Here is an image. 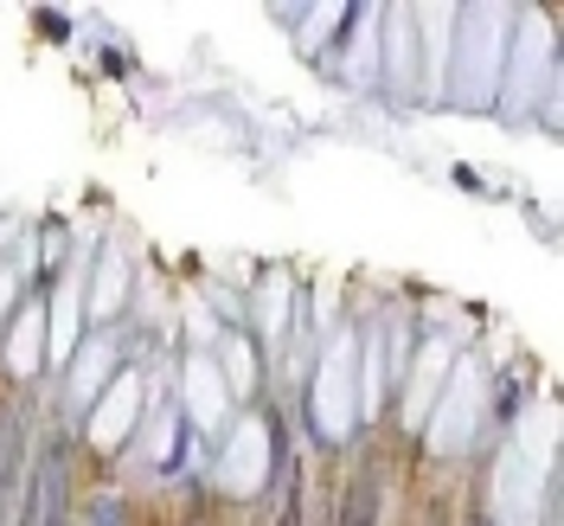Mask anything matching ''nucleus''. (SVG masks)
<instances>
[{
  "instance_id": "obj_15",
  "label": "nucleus",
  "mask_w": 564,
  "mask_h": 526,
  "mask_svg": "<svg viewBox=\"0 0 564 526\" xmlns=\"http://www.w3.org/2000/svg\"><path fill=\"white\" fill-rule=\"evenodd\" d=\"M0 373L13 379V386H33L39 373H45V302L26 296L13 315H7V347H0Z\"/></svg>"
},
{
  "instance_id": "obj_21",
  "label": "nucleus",
  "mask_w": 564,
  "mask_h": 526,
  "mask_svg": "<svg viewBox=\"0 0 564 526\" xmlns=\"http://www.w3.org/2000/svg\"><path fill=\"white\" fill-rule=\"evenodd\" d=\"M13 232H20V225H13V218H0V257H7V245H13Z\"/></svg>"
},
{
  "instance_id": "obj_7",
  "label": "nucleus",
  "mask_w": 564,
  "mask_h": 526,
  "mask_svg": "<svg viewBox=\"0 0 564 526\" xmlns=\"http://www.w3.org/2000/svg\"><path fill=\"white\" fill-rule=\"evenodd\" d=\"M141 411H148V373L141 366H122L104 386V398L84 411V450L90 457H122L129 437H135Z\"/></svg>"
},
{
  "instance_id": "obj_14",
  "label": "nucleus",
  "mask_w": 564,
  "mask_h": 526,
  "mask_svg": "<svg viewBox=\"0 0 564 526\" xmlns=\"http://www.w3.org/2000/svg\"><path fill=\"white\" fill-rule=\"evenodd\" d=\"M174 450H180V405L161 386H148V411H141V423H135V437H129L122 457L141 462V469H154V475H167V469H174Z\"/></svg>"
},
{
  "instance_id": "obj_3",
  "label": "nucleus",
  "mask_w": 564,
  "mask_h": 526,
  "mask_svg": "<svg viewBox=\"0 0 564 526\" xmlns=\"http://www.w3.org/2000/svg\"><path fill=\"white\" fill-rule=\"evenodd\" d=\"M532 104H545V116L558 109V26H552V13H539V7L513 13L494 109H507V116H532Z\"/></svg>"
},
{
  "instance_id": "obj_16",
  "label": "nucleus",
  "mask_w": 564,
  "mask_h": 526,
  "mask_svg": "<svg viewBox=\"0 0 564 526\" xmlns=\"http://www.w3.org/2000/svg\"><path fill=\"white\" fill-rule=\"evenodd\" d=\"M289 328H295V277L270 270L263 289H257V328H250V341L263 347V366H270V373H276V359H282Z\"/></svg>"
},
{
  "instance_id": "obj_11",
  "label": "nucleus",
  "mask_w": 564,
  "mask_h": 526,
  "mask_svg": "<svg viewBox=\"0 0 564 526\" xmlns=\"http://www.w3.org/2000/svg\"><path fill=\"white\" fill-rule=\"evenodd\" d=\"M129 296H135V277H129V257L116 238L90 250V270H84V315L116 328V321H129Z\"/></svg>"
},
{
  "instance_id": "obj_6",
  "label": "nucleus",
  "mask_w": 564,
  "mask_h": 526,
  "mask_svg": "<svg viewBox=\"0 0 564 526\" xmlns=\"http://www.w3.org/2000/svg\"><path fill=\"white\" fill-rule=\"evenodd\" d=\"M308 430H321L327 450L359 443V418H352V321L334 328L315 353V386H308Z\"/></svg>"
},
{
  "instance_id": "obj_13",
  "label": "nucleus",
  "mask_w": 564,
  "mask_h": 526,
  "mask_svg": "<svg viewBox=\"0 0 564 526\" xmlns=\"http://www.w3.org/2000/svg\"><path fill=\"white\" fill-rule=\"evenodd\" d=\"M417 104H443L449 84V39H456V7H417Z\"/></svg>"
},
{
  "instance_id": "obj_19",
  "label": "nucleus",
  "mask_w": 564,
  "mask_h": 526,
  "mask_svg": "<svg viewBox=\"0 0 564 526\" xmlns=\"http://www.w3.org/2000/svg\"><path fill=\"white\" fill-rule=\"evenodd\" d=\"M379 13L386 7H359L352 13V45H347V71H352V84H379Z\"/></svg>"
},
{
  "instance_id": "obj_1",
  "label": "nucleus",
  "mask_w": 564,
  "mask_h": 526,
  "mask_svg": "<svg viewBox=\"0 0 564 526\" xmlns=\"http://www.w3.org/2000/svg\"><path fill=\"white\" fill-rule=\"evenodd\" d=\"M488 405H494V373L481 353H456V366H449V379L436 391V405H430V418H423L417 443L430 462H468L481 450V437H488Z\"/></svg>"
},
{
  "instance_id": "obj_17",
  "label": "nucleus",
  "mask_w": 564,
  "mask_h": 526,
  "mask_svg": "<svg viewBox=\"0 0 564 526\" xmlns=\"http://www.w3.org/2000/svg\"><path fill=\"white\" fill-rule=\"evenodd\" d=\"M212 366H218V379L231 391V405L263 391V359H257V341L250 334H218L212 341Z\"/></svg>"
},
{
  "instance_id": "obj_5",
  "label": "nucleus",
  "mask_w": 564,
  "mask_h": 526,
  "mask_svg": "<svg viewBox=\"0 0 564 526\" xmlns=\"http://www.w3.org/2000/svg\"><path fill=\"white\" fill-rule=\"evenodd\" d=\"M276 482V418L245 411L218 443H212V489L225 501H257Z\"/></svg>"
},
{
  "instance_id": "obj_9",
  "label": "nucleus",
  "mask_w": 564,
  "mask_h": 526,
  "mask_svg": "<svg viewBox=\"0 0 564 526\" xmlns=\"http://www.w3.org/2000/svg\"><path fill=\"white\" fill-rule=\"evenodd\" d=\"M122 373V353H116V334L109 328H90L84 341H77V353H70L65 366V391H58V418L77 423L97 398H104V386Z\"/></svg>"
},
{
  "instance_id": "obj_10",
  "label": "nucleus",
  "mask_w": 564,
  "mask_h": 526,
  "mask_svg": "<svg viewBox=\"0 0 564 526\" xmlns=\"http://www.w3.org/2000/svg\"><path fill=\"white\" fill-rule=\"evenodd\" d=\"M174 386H180V398H186V418L199 423V437L218 443V437L231 430V391H225V379H218L212 353H186V359L174 366Z\"/></svg>"
},
{
  "instance_id": "obj_12",
  "label": "nucleus",
  "mask_w": 564,
  "mask_h": 526,
  "mask_svg": "<svg viewBox=\"0 0 564 526\" xmlns=\"http://www.w3.org/2000/svg\"><path fill=\"white\" fill-rule=\"evenodd\" d=\"M379 84L398 104H417V26H411V7L379 13Z\"/></svg>"
},
{
  "instance_id": "obj_4",
  "label": "nucleus",
  "mask_w": 564,
  "mask_h": 526,
  "mask_svg": "<svg viewBox=\"0 0 564 526\" xmlns=\"http://www.w3.org/2000/svg\"><path fill=\"white\" fill-rule=\"evenodd\" d=\"M558 475V457H552V437L532 450L527 430L500 437L494 443V475L481 489V507H488L494 526H532V507L545 501V482Z\"/></svg>"
},
{
  "instance_id": "obj_8",
  "label": "nucleus",
  "mask_w": 564,
  "mask_h": 526,
  "mask_svg": "<svg viewBox=\"0 0 564 526\" xmlns=\"http://www.w3.org/2000/svg\"><path fill=\"white\" fill-rule=\"evenodd\" d=\"M456 341H443V334H430V341H417V353H411V366H404V379H398V398H391V418H398V430L417 443L423 418H430V405H436V391H443V379H449V366H456Z\"/></svg>"
},
{
  "instance_id": "obj_20",
  "label": "nucleus",
  "mask_w": 564,
  "mask_h": 526,
  "mask_svg": "<svg viewBox=\"0 0 564 526\" xmlns=\"http://www.w3.org/2000/svg\"><path fill=\"white\" fill-rule=\"evenodd\" d=\"M340 20H347V7H315V13L302 20V45H308V52H315V45H327Z\"/></svg>"
},
{
  "instance_id": "obj_2",
  "label": "nucleus",
  "mask_w": 564,
  "mask_h": 526,
  "mask_svg": "<svg viewBox=\"0 0 564 526\" xmlns=\"http://www.w3.org/2000/svg\"><path fill=\"white\" fill-rule=\"evenodd\" d=\"M507 33H513V7H456L443 104L494 109V97H500V65H507Z\"/></svg>"
},
{
  "instance_id": "obj_18",
  "label": "nucleus",
  "mask_w": 564,
  "mask_h": 526,
  "mask_svg": "<svg viewBox=\"0 0 564 526\" xmlns=\"http://www.w3.org/2000/svg\"><path fill=\"white\" fill-rule=\"evenodd\" d=\"M33 270H39V238L20 225L13 245H7V257H0V321L26 302V277H33Z\"/></svg>"
}]
</instances>
